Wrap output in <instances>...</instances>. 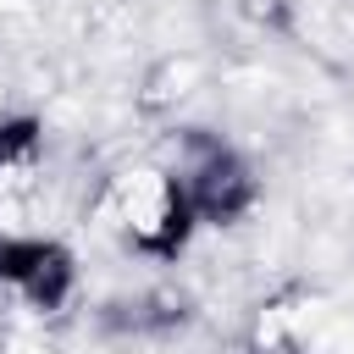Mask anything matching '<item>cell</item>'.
Wrapping results in <instances>:
<instances>
[{"instance_id":"7a4b0ae2","label":"cell","mask_w":354,"mask_h":354,"mask_svg":"<svg viewBox=\"0 0 354 354\" xmlns=\"http://www.w3.org/2000/svg\"><path fill=\"white\" fill-rule=\"evenodd\" d=\"M171 166H177V177L188 188V205H194L199 227H238L243 216H254L260 171L232 138H221L210 127H188L177 138V160Z\"/></svg>"},{"instance_id":"6da1fadb","label":"cell","mask_w":354,"mask_h":354,"mask_svg":"<svg viewBox=\"0 0 354 354\" xmlns=\"http://www.w3.org/2000/svg\"><path fill=\"white\" fill-rule=\"evenodd\" d=\"M105 227L127 254L155 260V266L183 260L188 243L199 238V216L188 205V188H183L177 166H160V160H144V166H127L111 177Z\"/></svg>"},{"instance_id":"3957f363","label":"cell","mask_w":354,"mask_h":354,"mask_svg":"<svg viewBox=\"0 0 354 354\" xmlns=\"http://www.w3.org/2000/svg\"><path fill=\"white\" fill-rule=\"evenodd\" d=\"M77 249L55 232H0V293L28 315H61L77 299Z\"/></svg>"},{"instance_id":"277c9868","label":"cell","mask_w":354,"mask_h":354,"mask_svg":"<svg viewBox=\"0 0 354 354\" xmlns=\"http://www.w3.org/2000/svg\"><path fill=\"white\" fill-rule=\"evenodd\" d=\"M50 160V138H44V116L33 111H6L0 116V199H17L39 183Z\"/></svg>"},{"instance_id":"5b68a950","label":"cell","mask_w":354,"mask_h":354,"mask_svg":"<svg viewBox=\"0 0 354 354\" xmlns=\"http://www.w3.org/2000/svg\"><path fill=\"white\" fill-rule=\"evenodd\" d=\"M243 354H304V332H299V310L288 299H266L249 315L243 332Z\"/></svg>"}]
</instances>
